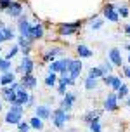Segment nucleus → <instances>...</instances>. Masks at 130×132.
Returning <instances> with one entry per match:
<instances>
[{"label":"nucleus","instance_id":"18","mask_svg":"<svg viewBox=\"0 0 130 132\" xmlns=\"http://www.w3.org/2000/svg\"><path fill=\"white\" fill-rule=\"evenodd\" d=\"M89 77H90V78H102L104 77V71H102V68H101V66H92L90 70H89Z\"/></svg>","mask_w":130,"mask_h":132},{"label":"nucleus","instance_id":"10","mask_svg":"<svg viewBox=\"0 0 130 132\" xmlns=\"http://www.w3.org/2000/svg\"><path fill=\"white\" fill-rule=\"evenodd\" d=\"M5 12L9 14L11 18H18V19H19L21 16H23V4H21V2H12L11 7L7 9Z\"/></svg>","mask_w":130,"mask_h":132},{"label":"nucleus","instance_id":"34","mask_svg":"<svg viewBox=\"0 0 130 132\" xmlns=\"http://www.w3.org/2000/svg\"><path fill=\"white\" fill-rule=\"evenodd\" d=\"M12 2H14V0H0V9H2V11H7V9L11 7Z\"/></svg>","mask_w":130,"mask_h":132},{"label":"nucleus","instance_id":"6","mask_svg":"<svg viewBox=\"0 0 130 132\" xmlns=\"http://www.w3.org/2000/svg\"><path fill=\"white\" fill-rule=\"evenodd\" d=\"M116 108H118V96H116V92L108 94V97H106V101H104V110H106V111H115Z\"/></svg>","mask_w":130,"mask_h":132},{"label":"nucleus","instance_id":"36","mask_svg":"<svg viewBox=\"0 0 130 132\" xmlns=\"http://www.w3.org/2000/svg\"><path fill=\"white\" fill-rule=\"evenodd\" d=\"M122 85H123V82H122V80L118 78V77H115V80H113V85H111V87H113L115 90H118V89H120Z\"/></svg>","mask_w":130,"mask_h":132},{"label":"nucleus","instance_id":"45","mask_svg":"<svg viewBox=\"0 0 130 132\" xmlns=\"http://www.w3.org/2000/svg\"><path fill=\"white\" fill-rule=\"evenodd\" d=\"M125 49H127V51H130V44H127V45H125Z\"/></svg>","mask_w":130,"mask_h":132},{"label":"nucleus","instance_id":"13","mask_svg":"<svg viewBox=\"0 0 130 132\" xmlns=\"http://www.w3.org/2000/svg\"><path fill=\"white\" fill-rule=\"evenodd\" d=\"M35 117H38L40 120H47V118L52 117V111H50L49 106L42 104V106H37V108H35Z\"/></svg>","mask_w":130,"mask_h":132},{"label":"nucleus","instance_id":"8","mask_svg":"<svg viewBox=\"0 0 130 132\" xmlns=\"http://www.w3.org/2000/svg\"><path fill=\"white\" fill-rule=\"evenodd\" d=\"M33 61L30 59V56L28 57H23V61H21V64L18 66V71L19 73H23V75H31V71H33Z\"/></svg>","mask_w":130,"mask_h":132},{"label":"nucleus","instance_id":"40","mask_svg":"<svg viewBox=\"0 0 130 132\" xmlns=\"http://www.w3.org/2000/svg\"><path fill=\"white\" fill-rule=\"evenodd\" d=\"M123 75L127 78H130V64L128 66H123Z\"/></svg>","mask_w":130,"mask_h":132},{"label":"nucleus","instance_id":"28","mask_svg":"<svg viewBox=\"0 0 130 132\" xmlns=\"http://www.w3.org/2000/svg\"><path fill=\"white\" fill-rule=\"evenodd\" d=\"M116 96H118V99H125V97H127V96H128V87H127V85H125V84H123V85H122V87H120V89H118Z\"/></svg>","mask_w":130,"mask_h":132},{"label":"nucleus","instance_id":"17","mask_svg":"<svg viewBox=\"0 0 130 132\" xmlns=\"http://www.w3.org/2000/svg\"><path fill=\"white\" fill-rule=\"evenodd\" d=\"M44 37V26L37 23V24H33L31 28V40H37V38H42Z\"/></svg>","mask_w":130,"mask_h":132},{"label":"nucleus","instance_id":"41","mask_svg":"<svg viewBox=\"0 0 130 132\" xmlns=\"http://www.w3.org/2000/svg\"><path fill=\"white\" fill-rule=\"evenodd\" d=\"M59 94H63V97L66 96V85H59Z\"/></svg>","mask_w":130,"mask_h":132},{"label":"nucleus","instance_id":"35","mask_svg":"<svg viewBox=\"0 0 130 132\" xmlns=\"http://www.w3.org/2000/svg\"><path fill=\"white\" fill-rule=\"evenodd\" d=\"M30 127H31V125H30L28 122H21L19 125H18V129H19V132H28V130H30Z\"/></svg>","mask_w":130,"mask_h":132},{"label":"nucleus","instance_id":"23","mask_svg":"<svg viewBox=\"0 0 130 132\" xmlns=\"http://www.w3.org/2000/svg\"><path fill=\"white\" fill-rule=\"evenodd\" d=\"M18 45H19L23 51H30V40L19 35V38H18Z\"/></svg>","mask_w":130,"mask_h":132},{"label":"nucleus","instance_id":"11","mask_svg":"<svg viewBox=\"0 0 130 132\" xmlns=\"http://www.w3.org/2000/svg\"><path fill=\"white\" fill-rule=\"evenodd\" d=\"M19 84L26 90H28V89H35V87H37V78H35L33 75H23L21 80H19Z\"/></svg>","mask_w":130,"mask_h":132},{"label":"nucleus","instance_id":"19","mask_svg":"<svg viewBox=\"0 0 130 132\" xmlns=\"http://www.w3.org/2000/svg\"><path fill=\"white\" fill-rule=\"evenodd\" d=\"M76 51H78V56H80V57H92V54H94L90 49L87 45H83V44H80Z\"/></svg>","mask_w":130,"mask_h":132},{"label":"nucleus","instance_id":"32","mask_svg":"<svg viewBox=\"0 0 130 132\" xmlns=\"http://www.w3.org/2000/svg\"><path fill=\"white\" fill-rule=\"evenodd\" d=\"M2 31H4V37H5V40H12V38H14V30H12V28L5 26Z\"/></svg>","mask_w":130,"mask_h":132},{"label":"nucleus","instance_id":"2","mask_svg":"<svg viewBox=\"0 0 130 132\" xmlns=\"http://www.w3.org/2000/svg\"><path fill=\"white\" fill-rule=\"evenodd\" d=\"M18 28H19L21 37H24V38H28L30 42H31V28H33V24L28 23L26 16H21L19 18V24H18Z\"/></svg>","mask_w":130,"mask_h":132},{"label":"nucleus","instance_id":"42","mask_svg":"<svg viewBox=\"0 0 130 132\" xmlns=\"http://www.w3.org/2000/svg\"><path fill=\"white\" fill-rule=\"evenodd\" d=\"M2 42H5V37H4V31L0 30V44H2Z\"/></svg>","mask_w":130,"mask_h":132},{"label":"nucleus","instance_id":"15","mask_svg":"<svg viewBox=\"0 0 130 132\" xmlns=\"http://www.w3.org/2000/svg\"><path fill=\"white\" fill-rule=\"evenodd\" d=\"M2 96H4V99H7L11 104L16 103V90H14L12 87H5V89L2 90Z\"/></svg>","mask_w":130,"mask_h":132},{"label":"nucleus","instance_id":"5","mask_svg":"<svg viewBox=\"0 0 130 132\" xmlns=\"http://www.w3.org/2000/svg\"><path fill=\"white\" fill-rule=\"evenodd\" d=\"M30 97H31V96L28 94V90L21 87L19 90H16V103H14V104H18V106H28Z\"/></svg>","mask_w":130,"mask_h":132},{"label":"nucleus","instance_id":"30","mask_svg":"<svg viewBox=\"0 0 130 132\" xmlns=\"http://www.w3.org/2000/svg\"><path fill=\"white\" fill-rule=\"evenodd\" d=\"M73 84H75V80H73L70 75H68V77H61V78H59V85H73Z\"/></svg>","mask_w":130,"mask_h":132},{"label":"nucleus","instance_id":"47","mask_svg":"<svg viewBox=\"0 0 130 132\" xmlns=\"http://www.w3.org/2000/svg\"><path fill=\"white\" fill-rule=\"evenodd\" d=\"M0 111H2V103H0Z\"/></svg>","mask_w":130,"mask_h":132},{"label":"nucleus","instance_id":"48","mask_svg":"<svg viewBox=\"0 0 130 132\" xmlns=\"http://www.w3.org/2000/svg\"><path fill=\"white\" fill-rule=\"evenodd\" d=\"M128 63H130V54H128Z\"/></svg>","mask_w":130,"mask_h":132},{"label":"nucleus","instance_id":"43","mask_svg":"<svg viewBox=\"0 0 130 132\" xmlns=\"http://www.w3.org/2000/svg\"><path fill=\"white\" fill-rule=\"evenodd\" d=\"M125 33H127V35H130V24H127V26H125Z\"/></svg>","mask_w":130,"mask_h":132},{"label":"nucleus","instance_id":"39","mask_svg":"<svg viewBox=\"0 0 130 132\" xmlns=\"http://www.w3.org/2000/svg\"><path fill=\"white\" fill-rule=\"evenodd\" d=\"M101 26H102V21H101V19L92 21V24H90V28H92V30H99Z\"/></svg>","mask_w":130,"mask_h":132},{"label":"nucleus","instance_id":"29","mask_svg":"<svg viewBox=\"0 0 130 132\" xmlns=\"http://www.w3.org/2000/svg\"><path fill=\"white\" fill-rule=\"evenodd\" d=\"M89 127H90V132H102L101 130V120H94V122H90L89 123Z\"/></svg>","mask_w":130,"mask_h":132},{"label":"nucleus","instance_id":"21","mask_svg":"<svg viewBox=\"0 0 130 132\" xmlns=\"http://www.w3.org/2000/svg\"><path fill=\"white\" fill-rule=\"evenodd\" d=\"M59 54H61V49L54 47V49H50V51H47V52L44 54V59H45V61H50V59H54L56 56H59Z\"/></svg>","mask_w":130,"mask_h":132},{"label":"nucleus","instance_id":"14","mask_svg":"<svg viewBox=\"0 0 130 132\" xmlns=\"http://www.w3.org/2000/svg\"><path fill=\"white\" fill-rule=\"evenodd\" d=\"M109 61L115 66H120V68L123 66V57H122L120 49H116V47H115V49H111V51H109Z\"/></svg>","mask_w":130,"mask_h":132},{"label":"nucleus","instance_id":"22","mask_svg":"<svg viewBox=\"0 0 130 132\" xmlns=\"http://www.w3.org/2000/svg\"><path fill=\"white\" fill-rule=\"evenodd\" d=\"M30 125H31L33 129H37V130H42V129H44V120H40L38 117H33V118L30 120Z\"/></svg>","mask_w":130,"mask_h":132},{"label":"nucleus","instance_id":"37","mask_svg":"<svg viewBox=\"0 0 130 132\" xmlns=\"http://www.w3.org/2000/svg\"><path fill=\"white\" fill-rule=\"evenodd\" d=\"M118 14H120V16H122V18H127V16H128V7H120V9H118Z\"/></svg>","mask_w":130,"mask_h":132},{"label":"nucleus","instance_id":"31","mask_svg":"<svg viewBox=\"0 0 130 132\" xmlns=\"http://www.w3.org/2000/svg\"><path fill=\"white\" fill-rule=\"evenodd\" d=\"M18 51H19V45H12V47H11V51L7 52L5 59H7V61H11V59H12V57H14V56L18 54Z\"/></svg>","mask_w":130,"mask_h":132},{"label":"nucleus","instance_id":"1","mask_svg":"<svg viewBox=\"0 0 130 132\" xmlns=\"http://www.w3.org/2000/svg\"><path fill=\"white\" fill-rule=\"evenodd\" d=\"M50 118H52V123L57 127V129H63V127H64V123L70 120V115H68L66 111H63L61 108H57V110H54V111H52V117H50Z\"/></svg>","mask_w":130,"mask_h":132},{"label":"nucleus","instance_id":"38","mask_svg":"<svg viewBox=\"0 0 130 132\" xmlns=\"http://www.w3.org/2000/svg\"><path fill=\"white\" fill-rule=\"evenodd\" d=\"M9 110H11V111H18V113H24V108H23V106H18V104H11Z\"/></svg>","mask_w":130,"mask_h":132},{"label":"nucleus","instance_id":"4","mask_svg":"<svg viewBox=\"0 0 130 132\" xmlns=\"http://www.w3.org/2000/svg\"><path fill=\"white\" fill-rule=\"evenodd\" d=\"M102 14H104V18L108 21H111V23H116V21L120 19V14H118V11H115V5H113V4H106Z\"/></svg>","mask_w":130,"mask_h":132},{"label":"nucleus","instance_id":"3","mask_svg":"<svg viewBox=\"0 0 130 132\" xmlns=\"http://www.w3.org/2000/svg\"><path fill=\"white\" fill-rule=\"evenodd\" d=\"M82 26V21H75V23H63L59 26V33L61 35H73L76 33V30Z\"/></svg>","mask_w":130,"mask_h":132},{"label":"nucleus","instance_id":"25","mask_svg":"<svg viewBox=\"0 0 130 132\" xmlns=\"http://www.w3.org/2000/svg\"><path fill=\"white\" fill-rule=\"evenodd\" d=\"M49 70H50V73H61V59L59 61H52L50 63V66H49Z\"/></svg>","mask_w":130,"mask_h":132},{"label":"nucleus","instance_id":"44","mask_svg":"<svg viewBox=\"0 0 130 132\" xmlns=\"http://www.w3.org/2000/svg\"><path fill=\"white\" fill-rule=\"evenodd\" d=\"M4 28H5V26H4V23L0 21V30H4Z\"/></svg>","mask_w":130,"mask_h":132},{"label":"nucleus","instance_id":"27","mask_svg":"<svg viewBox=\"0 0 130 132\" xmlns=\"http://www.w3.org/2000/svg\"><path fill=\"white\" fill-rule=\"evenodd\" d=\"M0 71H2V73H9V71H11V61L0 59Z\"/></svg>","mask_w":130,"mask_h":132},{"label":"nucleus","instance_id":"24","mask_svg":"<svg viewBox=\"0 0 130 132\" xmlns=\"http://www.w3.org/2000/svg\"><path fill=\"white\" fill-rule=\"evenodd\" d=\"M56 82H57V75H56V73H49L47 78H45V85L52 87V85H56Z\"/></svg>","mask_w":130,"mask_h":132},{"label":"nucleus","instance_id":"33","mask_svg":"<svg viewBox=\"0 0 130 132\" xmlns=\"http://www.w3.org/2000/svg\"><path fill=\"white\" fill-rule=\"evenodd\" d=\"M106 84V85H113V80H115V75H104L102 78H101Z\"/></svg>","mask_w":130,"mask_h":132},{"label":"nucleus","instance_id":"46","mask_svg":"<svg viewBox=\"0 0 130 132\" xmlns=\"http://www.w3.org/2000/svg\"><path fill=\"white\" fill-rule=\"evenodd\" d=\"M127 104H128V106H130V99H127Z\"/></svg>","mask_w":130,"mask_h":132},{"label":"nucleus","instance_id":"20","mask_svg":"<svg viewBox=\"0 0 130 132\" xmlns=\"http://www.w3.org/2000/svg\"><path fill=\"white\" fill-rule=\"evenodd\" d=\"M99 117H101V111H89L83 115V122H87V123H90V122H94V120H97Z\"/></svg>","mask_w":130,"mask_h":132},{"label":"nucleus","instance_id":"16","mask_svg":"<svg viewBox=\"0 0 130 132\" xmlns=\"http://www.w3.org/2000/svg\"><path fill=\"white\" fill-rule=\"evenodd\" d=\"M14 82H16V75H14L12 71L4 73V75L0 77V84H2V85H12Z\"/></svg>","mask_w":130,"mask_h":132},{"label":"nucleus","instance_id":"9","mask_svg":"<svg viewBox=\"0 0 130 132\" xmlns=\"http://www.w3.org/2000/svg\"><path fill=\"white\" fill-rule=\"evenodd\" d=\"M21 122H23V113H18V111H7L5 115V123L9 125H19Z\"/></svg>","mask_w":130,"mask_h":132},{"label":"nucleus","instance_id":"26","mask_svg":"<svg viewBox=\"0 0 130 132\" xmlns=\"http://www.w3.org/2000/svg\"><path fill=\"white\" fill-rule=\"evenodd\" d=\"M96 87H97V80L87 77V80H85V89H87V90H92V89H96Z\"/></svg>","mask_w":130,"mask_h":132},{"label":"nucleus","instance_id":"12","mask_svg":"<svg viewBox=\"0 0 130 132\" xmlns=\"http://www.w3.org/2000/svg\"><path fill=\"white\" fill-rule=\"evenodd\" d=\"M80 73H82V61H80V59H73V63H71V66H70V71H68V75H70L73 80H76L78 77H80Z\"/></svg>","mask_w":130,"mask_h":132},{"label":"nucleus","instance_id":"7","mask_svg":"<svg viewBox=\"0 0 130 132\" xmlns=\"http://www.w3.org/2000/svg\"><path fill=\"white\" fill-rule=\"evenodd\" d=\"M75 99H76V96H75V92H66V96L63 97V101H61V110L63 111H70L73 108V103H75Z\"/></svg>","mask_w":130,"mask_h":132}]
</instances>
